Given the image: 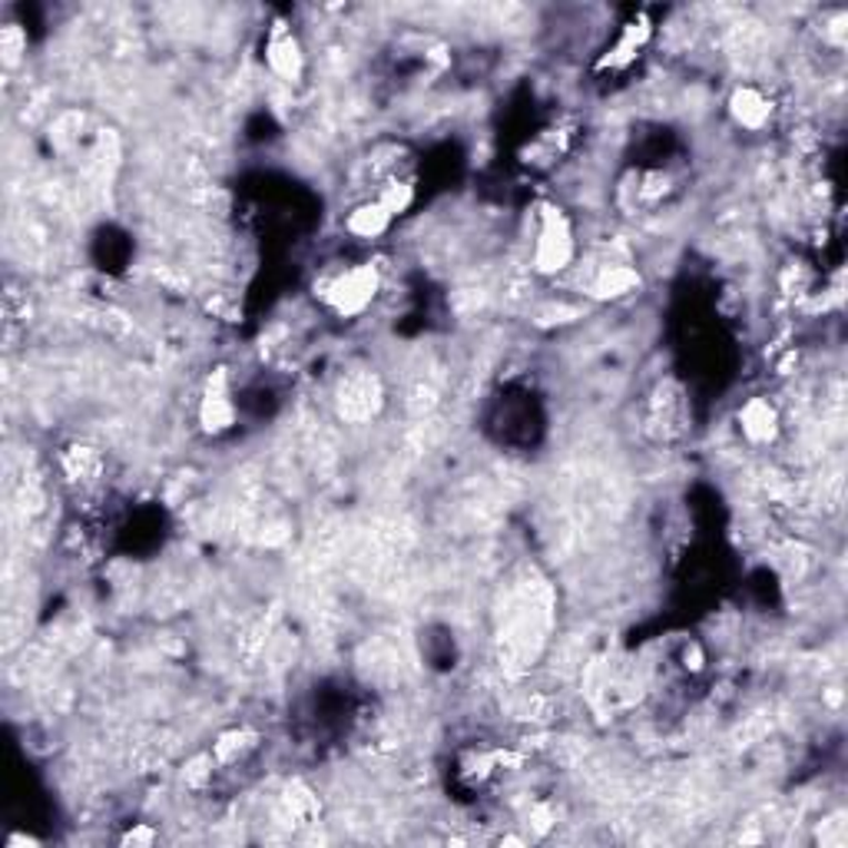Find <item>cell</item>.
<instances>
[{"mask_svg":"<svg viewBox=\"0 0 848 848\" xmlns=\"http://www.w3.org/2000/svg\"><path fill=\"white\" fill-rule=\"evenodd\" d=\"M392 225H395V215L385 210L378 200H365V203H359L355 210L349 212V219H345V232H349V235H355V239H362V242L382 239Z\"/></svg>","mask_w":848,"mask_h":848,"instance_id":"30bf717a","label":"cell"},{"mask_svg":"<svg viewBox=\"0 0 848 848\" xmlns=\"http://www.w3.org/2000/svg\"><path fill=\"white\" fill-rule=\"evenodd\" d=\"M819 842H822L826 848H846L848 826L842 822V816H836V819L822 822V829H819Z\"/></svg>","mask_w":848,"mask_h":848,"instance_id":"9a60e30c","label":"cell"},{"mask_svg":"<svg viewBox=\"0 0 848 848\" xmlns=\"http://www.w3.org/2000/svg\"><path fill=\"white\" fill-rule=\"evenodd\" d=\"M385 210L392 212L395 219H402L405 212L415 206V200H418V193H415V183L412 180H402V176H388L385 183H382V190H378V196H375Z\"/></svg>","mask_w":848,"mask_h":848,"instance_id":"4fadbf2b","label":"cell"},{"mask_svg":"<svg viewBox=\"0 0 848 848\" xmlns=\"http://www.w3.org/2000/svg\"><path fill=\"white\" fill-rule=\"evenodd\" d=\"M639 282L643 279H639V269H636L634 262H610L607 259V262L594 265L584 292L590 299H597V302H620V299L634 295L636 289H639Z\"/></svg>","mask_w":848,"mask_h":848,"instance_id":"5b68a950","label":"cell"},{"mask_svg":"<svg viewBox=\"0 0 848 848\" xmlns=\"http://www.w3.org/2000/svg\"><path fill=\"white\" fill-rule=\"evenodd\" d=\"M63 471L73 484L90 487L103 474V457L97 447H70V454L63 457Z\"/></svg>","mask_w":848,"mask_h":848,"instance_id":"7c38bea8","label":"cell"},{"mask_svg":"<svg viewBox=\"0 0 848 848\" xmlns=\"http://www.w3.org/2000/svg\"><path fill=\"white\" fill-rule=\"evenodd\" d=\"M157 842V832L153 829H137V832H127L123 836V846H153Z\"/></svg>","mask_w":848,"mask_h":848,"instance_id":"2e32d148","label":"cell"},{"mask_svg":"<svg viewBox=\"0 0 848 848\" xmlns=\"http://www.w3.org/2000/svg\"><path fill=\"white\" fill-rule=\"evenodd\" d=\"M23 50H27V33H23L17 23H7V27L0 30V57H3V63H7V67H17L20 57H23Z\"/></svg>","mask_w":848,"mask_h":848,"instance_id":"5bb4252c","label":"cell"},{"mask_svg":"<svg viewBox=\"0 0 848 848\" xmlns=\"http://www.w3.org/2000/svg\"><path fill=\"white\" fill-rule=\"evenodd\" d=\"M265 67L275 80L295 87L302 83L305 77V67H309V57H305V47L299 40V33L285 23V20H275L269 27V37H265Z\"/></svg>","mask_w":848,"mask_h":848,"instance_id":"3957f363","label":"cell"},{"mask_svg":"<svg viewBox=\"0 0 848 848\" xmlns=\"http://www.w3.org/2000/svg\"><path fill=\"white\" fill-rule=\"evenodd\" d=\"M382 292V272L372 262H359L349 265L342 272H335L325 285H322V299L325 305L339 315V319H359L372 309V302Z\"/></svg>","mask_w":848,"mask_h":848,"instance_id":"7a4b0ae2","label":"cell"},{"mask_svg":"<svg viewBox=\"0 0 848 848\" xmlns=\"http://www.w3.org/2000/svg\"><path fill=\"white\" fill-rule=\"evenodd\" d=\"M378 398H382V392H378L375 378L359 375V378L342 382V388H339V412L349 422H369L378 412Z\"/></svg>","mask_w":848,"mask_h":848,"instance_id":"ba28073f","label":"cell"},{"mask_svg":"<svg viewBox=\"0 0 848 848\" xmlns=\"http://www.w3.org/2000/svg\"><path fill=\"white\" fill-rule=\"evenodd\" d=\"M729 117L739 130H749V133H763L769 123H773V113H776V103L773 97L756 87V83H739L733 93H729Z\"/></svg>","mask_w":848,"mask_h":848,"instance_id":"8992f818","label":"cell"},{"mask_svg":"<svg viewBox=\"0 0 848 848\" xmlns=\"http://www.w3.org/2000/svg\"><path fill=\"white\" fill-rule=\"evenodd\" d=\"M196 418H200V427L212 437L229 434L239 422V408H235V395H232V382H229L225 369H212L210 378L203 382Z\"/></svg>","mask_w":848,"mask_h":848,"instance_id":"277c9868","label":"cell"},{"mask_svg":"<svg viewBox=\"0 0 848 848\" xmlns=\"http://www.w3.org/2000/svg\"><path fill=\"white\" fill-rule=\"evenodd\" d=\"M259 746V736L252 733V729H229V733H222L215 743H212V756H215V763L219 766H235V763H245V756L252 753Z\"/></svg>","mask_w":848,"mask_h":848,"instance_id":"8fae6325","label":"cell"},{"mask_svg":"<svg viewBox=\"0 0 848 848\" xmlns=\"http://www.w3.org/2000/svg\"><path fill=\"white\" fill-rule=\"evenodd\" d=\"M739 431H743V437H746L749 444H756V447L773 444V441L779 437V431H783L779 408H776L769 398H763V395L743 402V408H739Z\"/></svg>","mask_w":848,"mask_h":848,"instance_id":"52a82bcc","label":"cell"},{"mask_svg":"<svg viewBox=\"0 0 848 848\" xmlns=\"http://www.w3.org/2000/svg\"><path fill=\"white\" fill-rule=\"evenodd\" d=\"M646 40H649V23H646V20L627 23V27L620 30V37H617V43L604 50V57H600L597 70H610V73L627 70L636 57H639V50H643V43H646Z\"/></svg>","mask_w":848,"mask_h":848,"instance_id":"9c48e42d","label":"cell"},{"mask_svg":"<svg viewBox=\"0 0 848 848\" xmlns=\"http://www.w3.org/2000/svg\"><path fill=\"white\" fill-rule=\"evenodd\" d=\"M574 262H577V232L571 215L554 203H544L537 210V229H534V255H531L534 272L551 279L574 269Z\"/></svg>","mask_w":848,"mask_h":848,"instance_id":"6da1fadb","label":"cell"}]
</instances>
